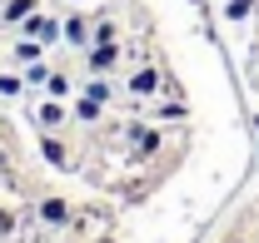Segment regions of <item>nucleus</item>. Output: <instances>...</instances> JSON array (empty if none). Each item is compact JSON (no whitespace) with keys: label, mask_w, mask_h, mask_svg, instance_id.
Returning a JSON list of instances; mask_svg holds the SVG:
<instances>
[{"label":"nucleus","mask_w":259,"mask_h":243,"mask_svg":"<svg viewBox=\"0 0 259 243\" xmlns=\"http://www.w3.org/2000/svg\"><path fill=\"white\" fill-rule=\"evenodd\" d=\"M20 90V80H10V75H0V94H15Z\"/></svg>","instance_id":"1a4fd4ad"},{"label":"nucleus","mask_w":259,"mask_h":243,"mask_svg":"<svg viewBox=\"0 0 259 243\" xmlns=\"http://www.w3.org/2000/svg\"><path fill=\"white\" fill-rule=\"evenodd\" d=\"M115 65V45H100L95 50V70H110Z\"/></svg>","instance_id":"423d86ee"},{"label":"nucleus","mask_w":259,"mask_h":243,"mask_svg":"<svg viewBox=\"0 0 259 243\" xmlns=\"http://www.w3.org/2000/svg\"><path fill=\"white\" fill-rule=\"evenodd\" d=\"M155 85H160V75H155V70H140V75L130 80V90H135V94H150Z\"/></svg>","instance_id":"7ed1b4c3"},{"label":"nucleus","mask_w":259,"mask_h":243,"mask_svg":"<svg viewBox=\"0 0 259 243\" xmlns=\"http://www.w3.org/2000/svg\"><path fill=\"white\" fill-rule=\"evenodd\" d=\"M254 20H259V0H254Z\"/></svg>","instance_id":"9b49d317"},{"label":"nucleus","mask_w":259,"mask_h":243,"mask_svg":"<svg viewBox=\"0 0 259 243\" xmlns=\"http://www.w3.org/2000/svg\"><path fill=\"white\" fill-rule=\"evenodd\" d=\"M10 228H15V213H10L5 204H0V233H10Z\"/></svg>","instance_id":"6e6552de"},{"label":"nucleus","mask_w":259,"mask_h":243,"mask_svg":"<svg viewBox=\"0 0 259 243\" xmlns=\"http://www.w3.org/2000/svg\"><path fill=\"white\" fill-rule=\"evenodd\" d=\"M225 15H229V20H244V15H254V0H225Z\"/></svg>","instance_id":"20e7f679"},{"label":"nucleus","mask_w":259,"mask_h":243,"mask_svg":"<svg viewBox=\"0 0 259 243\" xmlns=\"http://www.w3.org/2000/svg\"><path fill=\"white\" fill-rule=\"evenodd\" d=\"M60 119H65V109H60V104H45V109H40V124H45V129H55Z\"/></svg>","instance_id":"39448f33"},{"label":"nucleus","mask_w":259,"mask_h":243,"mask_svg":"<svg viewBox=\"0 0 259 243\" xmlns=\"http://www.w3.org/2000/svg\"><path fill=\"white\" fill-rule=\"evenodd\" d=\"M30 5H35V0H10V5H5V15H10V20H20V15H25Z\"/></svg>","instance_id":"0eeeda50"},{"label":"nucleus","mask_w":259,"mask_h":243,"mask_svg":"<svg viewBox=\"0 0 259 243\" xmlns=\"http://www.w3.org/2000/svg\"><path fill=\"white\" fill-rule=\"evenodd\" d=\"M40 218H45V223H70V204H65V199H45V204H40Z\"/></svg>","instance_id":"f257e3e1"},{"label":"nucleus","mask_w":259,"mask_h":243,"mask_svg":"<svg viewBox=\"0 0 259 243\" xmlns=\"http://www.w3.org/2000/svg\"><path fill=\"white\" fill-rule=\"evenodd\" d=\"M95 243H115V238H95Z\"/></svg>","instance_id":"f8f14e48"},{"label":"nucleus","mask_w":259,"mask_h":243,"mask_svg":"<svg viewBox=\"0 0 259 243\" xmlns=\"http://www.w3.org/2000/svg\"><path fill=\"white\" fill-rule=\"evenodd\" d=\"M225 243H249V238H244V233H229V238Z\"/></svg>","instance_id":"9d476101"},{"label":"nucleus","mask_w":259,"mask_h":243,"mask_svg":"<svg viewBox=\"0 0 259 243\" xmlns=\"http://www.w3.org/2000/svg\"><path fill=\"white\" fill-rule=\"evenodd\" d=\"M40 149H45V159H50V164H70V159H65V144L55 139V134H45V139H40Z\"/></svg>","instance_id":"f03ea898"}]
</instances>
